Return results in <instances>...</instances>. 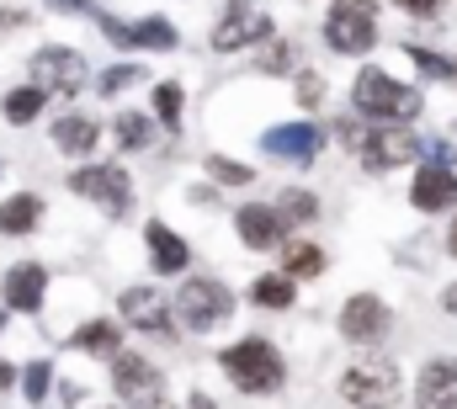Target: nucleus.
<instances>
[{
    "label": "nucleus",
    "mask_w": 457,
    "mask_h": 409,
    "mask_svg": "<svg viewBox=\"0 0 457 409\" xmlns=\"http://www.w3.org/2000/svg\"><path fill=\"white\" fill-rule=\"evenodd\" d=\"M320 102H325V75H309V70H303V75H298V106L314 112Z\"/></svg>",
    "instance_id": "33"
},
{
    "label": "nucleus",
    "mask_w": 457,
    "mask_h": 409,
    "mask_svg": "<svg viewBox=\"0 0 457 409\" xmlns=\"http://www.w3.org/2000/svg\"><path fill=\"white\" fill-rule=\"evenodd\" d=\"M5 319H11V313H5V308H0V330H5Z\"/></svg>",
    "instance_id": "41"
},
{
    "label": "nucleus",
    "mask_w": 457,
    "mask_h": 409,
    "mask_svg": "<svg viewBox=\"0 0 457 409\" xmlns=\"http://www.w3.org/2000/svg\"><path fill=\"white\" fill-rule=\"evenodd\" d=\"M394 5H399L404 16H420V21H431V16H442V5H447V0H394Z\"/></svg>",
    "instance_id": "34"
},
{
    "label": "nucleus",
    "mask_w": 457,
    "mask_h": 409,
    "mask_svg": "<svg viewBox=\"0 0 457 409\" xmlns=\"http://www.w3.org/2000/svg\"><path fill=\"white\" fill-rule=\"evenodd\" d=\"M410 59H415V70L426 75V80H447V86H457V59L453 54H436V48H404Z\"/></svg>",
    "instance_id": "29"
},
{
    "label": "nucleus",
    "mask_w": 457,
    "mask_h": 409,
    "mask_svg": "<svg viewBox=\"0 0 457 409\" xmlns=\"http://www.w3.org/2000/svg\"><path fill=\"white\" fill-rule=\"evenodd\" d=\"M187 409H213V405H208V399H203V394H197V399H192V405H187Z\"/></svg>",
    "instance_id": "40"
},
{
    "label": "nucleus",
    "mask_w": 457,
    "mask_h": 409,
    "mask_svg": "<svg viewBox=\"0 0 457 409\" xmlns=\"http://www.w3.org/2000/svg\"><path fill=\"white\" fill-rule=\"evenodd\" d=\"M112 394H117V409H165V372L144 351H117Z\"/></svg>",
    "instance_id": "5"
},
{
    "label": "nucleus",
    "mask_w": 457,
    "mask_h": 409,
    "mask_svg": "<svg viewBox=\"0 0 457 409\" xmlns=\"http://www.w3.org/2000/svg\"><path fill=\"white\" fill-rule=\"evenodd\" d=\"M287 54H293V48H287V43H277V48L261 59V70H266V75H282V70H293V59H287Z\"/></svg>",
    "instance_id": "35"
},
{
    "label": "nucleus",
    "mask_w": 457,
    "mask_h": 409,
    "mask_svg": "<svg viewBox=\"0 0 457 409\" xmlns=\"http://www.w3.org/2000/svg\"><path fill=\"white\" fill-rule=\"evenodd\" d=\"M70 351L96 356V362H112L117 351H122V324H117V319H86V324L70 335Z\"/></svg>",
    "instance_id": "19"
},
{
    "label": "nucleus",
    "mask_w": 457,
    "mask_h": 409,
    "mask_svg": "<svg viewBox=\"0 0 457 409\" xmlns=\"http://www.w3.org/2000/svg\"><path fill=\"white\" fill-rule=\"evenodd\" d=\"M144 245H149V266H154L160 277H181V271L192 266V245H187L170 223H160V218L144 223Z\"/></svg>",
    "instance_id": "12"
},
{
    "label": "nucleus",
    "mask_w": 457,
    "mask_h": 409,
    "mask_svg": "<svg viewBox=\"0 0 457 409\" xmlns=\"http://www.w3.org/2000/svg\"><path fill=\"white\" fill-rule=\"evenodd\" d=\"M351 106L372 122H410V117H420V91L394 80L388 70H361L351 80Z\"/></svg>",
    "instance_id": "4"
},
{
    "label": "nucleus",
    "mask_w": 457,
    "mask_h": 409,
    "mask_svg": "<svg viewBox=\"0 0 457 409\" xmlns=\"http://www.w3.org/2000/svg\"><path fill=\"white\" fill-rule=\"evenodd\" d=\"M70 192L86 197V203H96L107 218H128V207H133V181H128V171L112 165V160L80 165V171L70 176Z\"/></svg>",
    "instance_id": "7"
},
{
    "label": "nucleus",
    "mask_w": 457,
    "mask_h": 409,
    "mask_svg": "<svg viewBox=\"0 0 457 409\" xmlns=\"http://www.w3.org/2000/svg\"><path fill=\"white\" fill-rule=\"evenodd\" d=\"M54 149L59 154H70V160H91L96 154V144H102V122L96 117H80V112H70V117H59L54 122Z\"/></svg>",
    "instance_id": "17"
},
{
    "label": "nucleus",
    "mask_w": 457,
    "mask_h": 409,
    "mask_svg": "<svg viewBox=\"0 0 457 409\" xmlns=\"http://www.w3.org/2000/svg\"><path fill=\"white\" fill-rule=\"evenodd\" d=\"M255 38H271V16L266 11H228L213 27V54H234V48H245Z\"/></svg>",
    "instance_id": "18"
},
{
    "label": "nucleus",
    "mask_w": 457,
    "mask_h": 409,
    "mask_svg": "<svg viewBox=\"0 0 457 409\" xmlns=\"http://www.w3.org/2000/svg\"><path fill=\"white\" fill-rule=\"evenodd\" d=\"M112 133H117V144H122L128 154H138V149H154L160 122H154V117H144V112H117Z\"/></svg>",
    "instance_id": "23"
},
{
    "label": "nucleus",
    "mask_w": 457,
    "mask_h": 409,
    "mask_svg": "<svg viewBox=\"0 0 457 409\" xmlns=\"http://www.w3.org/2000/svg\"><path fill=\"white\" fill-rule=\"evenodd\" d=\"M208 176H213L219 187H250V181H255V171H250V165L224 160V154H208Z\"/></svg>",
    "instance_id": "31"
},
{
    "label": "nucleus",
    "mask_w": 457,
    "mask_h": 409,
    "mask_svg": "<svg viewBox=\"0 0 457 409\" xmlns=\"http://www.w3.org/2000/svg\"><path fill=\"white\" fill-rule=\"evenodd\" d=\"M48 106V91H37V86H16V91H5V102H0V112H5V122H32L37 112Z\"/></svg>",
    "instance_id": "25"
},
{
    "label": "nucleus",
    "mask_w": 457,
    "mask_h": 409,
    "mask_svg": "<svg viewBox=\"0 0 457 409\" xmlns=\"http://www.w3.org/2000/svg\"><path fill=\"white\" fill-rule=\"evenodd\" d=\"M234 234H239L250 250H271V245L287 239V223H282V213L271 203H245L234 213Z\"/></svg>",
    "instance_id": "13"
},
{
    "label": "nucleus",
    "mask_w": 457,
    "mask_h": 409,
    "mask_svg": "<svg viewBox=\"0 0 457 409\" xmlns=\"http://www.w3.org/2000/svg\"><path fill=\"white\" fill-rule=\"evenodd\" d=\"M43 223V197L37 192H16L0 203V234H32Z\"/></svg>",
    "instance_id": "22"
},
{
    "label": "nucleus",
    "mask_w": 457,
    "mask_h": 409,
    "mask_svg": "<svg viewBox=\"0 0 457 409\" xmlns=\"http://www.w3.org/2000/svg\"><path fill=\"white\" fill-rule=\"evenodd\" d=\"M48 388H54V362H27L21 367V399L27 405H43Z\"/></svg>",
    "instance_id": "30"
},
{
    "label": "nucleus",
    "mask_w": 457,
    "mask_h": 409,
    "mask_svg": "<svg viewBox=\"0 0 457 409\" xmlns=\"http://www.w3.org/2000/svg\"><path fill=\"white\" fill-rule=\"evenodd\" d=\"M325 43L336 54H367L378 43V0H336L325 16Z\"/></svg>",
    "instance_id": "6"
},
{
    "label": "nucleus",
    "mask_w": 457,
    "mask_h": 409,
    "mask_svg": "<svg viewBox=\"0 0 457 409\" xmlns=\"http://www.w3.org/2000/svg\"><path fill=\"white\" fill-rule=\"evenodd\" d=\"M181 38H176V27L165 21V16H144L138 27H133V48H160V54H170Z\"/></svg>",
    "instance_id": "28"
},
{
    "label": "nucleus",
    "mask_w": 457,
    "mask_h": 409,
    "mask_svg": "<svg viewBox=\"0 0 457 409\" xmlns=\"http://www.w3.org/2000/svg\"><path fill=\"white\" fill-rule=\"evenodd\" d=\"M282 271L293 282H309V277H325V250L314 239H282Z\"/></svg>",
    "instance_id": "21"
},
{
    "label": "nucleus",
    "mask_w": 457,
    "mask_h": 409,
    "mask_svg": "<svg viewBox=\"0 0 457 409\" xmlns=\"http://www.w3.org/2000/svg\"><path fill=\"white\" fill-rule=\"evenodd\" d=\"M336 324H341V340H351V346H383L388 330H394V308L378 293H351Z\"/></svg>",
    "instance_id": "9"
},
{
    "label": "nucleus",
    "mask_w": 457,
    "mask_h": 409,
    "mask_svg": "<svg viewBox=\"0 0 457 409\" xmlns=\"http://www.w3.org/2000/svg\"><path fill=\"white\" fill-rule=\"evenodd\" d=\"M261 149H266L271 160H287V165H309V160L325 149V133H320L314 122H277V128L261 138Z\"/></svg>",
    "instance_id": "11"
},
{
    "label": "nucleus",
    "mask_w": 457,
    "mask_h": 409,
    "mask_svg": "<svg viewBox=\"0 0 457 409\" xmlns=\"http://www.w3.org/2000/svg\"><path fill=\"white\" fill-rule=\"evenodd\" d=\"M138 80H144V64H112V70H102L96 91H102V96H117V91H128V86H138Z\"/></svg>",
    "instance_id": "32"
},
{
    "label": "nucleus",
    "mask_w": 457,
    "mask_h": 409,
    "mask_svg": "<svg viewBox=\"0 0 457 409\" xmlns=\"http://www.w3.org/2000/svg\"><path fill=\"white\" fill-rule=\"evenodd\" d=\"M250 298H255V308H271V313H282V308H293L298 288H293V277H287V271H266V277H255Z\"/></svg>",
    "instance_id": "24"
},
{
    "label": "nucleus",
    "mask_w": 457,
    "mask_h": 409,
    "mask_svg": "<svg viewBox=\"0 0 457 409\" xmlns=\"http://www.w3.org/2000/svg\"><path fill=\"white\" fill-rule=\"evenodd\" d=\"M410 203L420 207V213H453L457 207V171L453 165H426L410 181Z\"/></svg>",
    "instance_id": "15"
},
{
    "label": "nucleus",
    "mask_w": 457,
    "mask_h": 409,
    "mask_svg": "<svg viewBox=\"0 0 457 409\" xmlns=\"http://www.w3.org/2000/svg\"><path fill=\"white\" fill-rule=\"evenodd\" d=\"M447 250H453V255H457V223H453V229H447Z\"/></svg>",
    "instance_id": "39"
},
{
    "label": "nucleus",
    "mask_w": 457,
    "mask_h": 409,
    "mask_svg": "<svg viewBox=\"0 0 457 409\" xmlns=\"http://www.w3.org/2000/svg\"><path fill=\"white\" fill-rule=\"evenodd\" d=\"M181 117H187V91H181L176 80H160V86H154V122H165V128L176 133Z\"/></svg>",
    "instance_id": "27"
},
{
    "label": "nucleus",
    "mask_w": 457,
    "mask_h": 409,
    "mask_svg": "<svg viewBox=\"0 0 457 409\" xmlns=\"http://www.w3.org/2000/svg\"><path fill=\"white\" fill-rule=\"evenodd\" d=\"M43 293H48V271L37 261H21V266H11L0 277V298H5V308H16V313H37L43 308Z\"/></svg>",
    "instance_id": "14"
},
{
    "label": "nucleus",
    "mask_w": 457,
    "mask_h": 409,
    "mask_svg": "<svg viewBox=\"0 0 457 409\" xmlns=\"http://www.w3.org/2000/svg\"><path fill=\"white\" fill-rule=\"evenodd\" d=\"M117 308H122V319H128V324H138V330H149V335L170 330V313H165V298H160L154 288H128V293L117 298Z\"/></svg>",
    "instance_id": "20"
},
{
    "label": "nucleus",
    "mask_w": 457,
    "mask_h": 409,
    "mask_svg": "<svg viewBox=\"0 0 457 409\" xmlns=\"http://www.w3.org/2000/svg\"><path fill=\"white\" fill-rule=\"evenodd\" d=\"M5 388H16V367H11V362H0V394H5Z\"/></svg>",
    "instance_id": "38"
},
{
    "label": "nucleus",
    "mask_w": 457,
    "mask_h": 409,
    "mask_svg": "<svg viewBox=\"0 0 457 409\" xmlns=\"http://www.w3.org/2000/svg\"><path fill=\"white\" fill-rule=\"evenodd\" d=\"M48 5H54V11H96L91 0H48Z\"/></svg>",
    "instance_id": "36"
},
{
    "label": "nucleus",
    "mask_w": 457,
    "mask_h": 409,
    "mask_svg": "<svg viewBox=\"0 0 457 409\" xmlns=\"http://www.w3.org/2000/svg\"><path fill=\"white\" fill-rule=\"evenodd\" d=\"M219 367H224L228 383H234L239 394H250V399H271V394H282V383H287L282 351H277L271 340H261V335H245V340H234L228 351H219Z\"/></svg>",
    "instance_id": "1"
},
{
    "label": "nucleus",
    "mask_w": 457,
    "mask_h": 409,
    "mask_svg": "<svg viewBox=\"0 0 457 409\" xmlns=\"http://www.w3.org/2000/svg\"><path fill=\"white\" fill-rule=\"evenodd\" d=\"M442 308L457 319V282H447V288H442Z\"/></svg>",
    "instance_id": "37"
},
{
    "label": "nucleus",
    "mask_w": 457,
    "mask_h": 409,
    "mask_svg": "<svg viewBox=\"0 0 457 409\" xmlns=\"http://www.w3.org/2000/svg\"><path fill=\"white\" fill-rule=\"evenodd\" d=\"M399 394H404V372H399V362L383 356V351L356 356L341 372V399L356 405V409H394Z\"/></svg>",
    "instance_id": "2"
},
{
    "label": "nucleus",
    "mask_w": 457,
    "mask_h": 409,
    "mask_svg": "<svg viewBox=\"0 0 457 409\" xmlns=\"http://www.w3.org/2000/svg\"><path fill=\"white\" fill-rule=\"evenodd\" d=\"M271 207L282 213V223H287V229H293V223H314V218H320V197H314V192H303V187H287Z\"/></svg>",
    "instance_id": "26"
},
{
    "label": "nucleus",
    "mask_w": 457,
    "mask_h": 409,
    "mask_svg": "<svg viewBox=\"0 0 457 409\" xmlns=\"http://www.w3.org/2000/svg\"><path fill=\"white\" fill-rule=\"evenodd\" d=\"M32 86L48 96H75L86 86V59L75 48H37L32 54Z\"/></svg>",
    "instance_id": "10"
},
{
    "label": "nucleus",
    "mask_w": 457,
    "mask_h": 409,
    "mask_svg": "<svg viewBox=\"0 0 457 409\" xmlns=\"http://www.w3.org/2000/svg\"><path fill=\"white\" fill-rule=\"evenodd\" d=\"M415 409H457V362H426L420 367Z\"/></svg>",
    "instance_id": "16"
},
{
    "label": "nucleus",
    "mask_w": 457,
    "mask_h": 409,
    "mask_svg": "<svg viewBox=\"0 0 457 409\" xmlns=\"http://www.w3.org/2000/svg\"><path fill=\"white\" fill-rule=\"evenodd\" d=\"M170 319L192 335H213L219 324L234 319V293H228L219 277H187L170 298Z\"/></svg>",
    "instance_id": "3"
},
{
    "label": "nucleus",
    "mask_w": 457,
    "mask_h": 409,
    "mask_svg": "<svg viewBox=\"0 0 457 409\" xmlns=\"http://www.w3.org/2000/svg\"><path fill=\"white\" fill-rule=\"evenodd\" d=\"M356 160L367 171H394V165H410L420 154V138L404 128V122H378L372 133H356Z\"/></svg>",
    "instance_id": "8"
}]
</instances>
